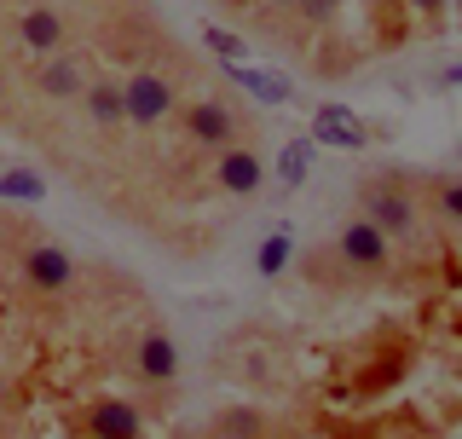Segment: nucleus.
<instances>
[{
    "label": "nucleus",
    "instance_id": "ddd939ff",
    "mask_svg": "<svg viewBox=\"0 0 462 439\" xmlns=\"http://www.w3.org/2000/svg\"><path fill=\"white\" fill-rule=\"evenodd\" d=\"M226 81L243 87V93H254L260 105H289L295 98V81L278 76V70H249V64H226Z\"/></svg>",
    "mask_w": 462,
    "mask_h": 439
},
{
    "label": "nucleus",
    "instance_id": "20e7f679",
    "mask_svg": "<svg viewBox=\"0 0 462 439\" xmlns=\"http://www.w3.org/2000/svg\"><path fill=\"white\" fill-rule=\"evenodd\" d=\"M87 81H93V64H87L81 47H58L47 58H35V98L52 110H76Z\"/></svg>",
    "mask_w": 462,
    "mask_h": 439
},
{
    "label": "nucleus",
    "instance_id": "aec40b11",
    "mask_svg": "<svg viewBox=\"0 0 462 439\" xmlns=\"http://www.w3.org/2000/svg\"><path fill=\"white\" fill-rule=\"evenodd\" d=\"M404 12L422 23H445V12H451V0H404Z\"/></svg>",
    "mask_w": 462,
    "mask_h": 439
},
{
    "label": "nucleus",
    "instance_id": "9b49d317",
    "mask_svg": "<svg viewBox=\"0 0 462 439\" xmlns=\"http://www.w3.org/2000/svg\"><path fill=\"white\" fill-rule=\"evenodd\" d=\"M81 422L87 439H144V411L134 399H93Z\"/></svg>",
    "mask_w": 462,
    "mask_h": 439
},
{
    "label": "nucleus",
    "instance_id": "5701e85b",
    "mask_svg": "<svg viewBox=\"0 0 462 439\" xmlns=\"http://www.w3.org/2000/svg\"><path fill=\"white\" fill-rule=\"evenodd\" d=\"M451 6H457V12H462V0H451Z\"/></svg>",
    "mask_w": 462,
    "mask_h": 439
},
{
    "label": "nucleus",
    "instance_id": "4468645a",
    "mask_svg": "<svg viewBox=\"0 0 462 439\" xmlns=\"http://www.w3.org/2000/svg\"><path fill=\"white\" fill-rule=\"evenodd\" d=\"M416 191L428 197V209L439 220H451V226H462V173H428Z\"/></svg>",
    "mask_w": 462,
    "mask_h": 439
},
{
    "label": "nucleus",
    "instance_id": "9d476101",
    "mask_svg": "<svg viewBox=\"0 0 462 439\" xmlns=\"http://www.w3.org/2000/svg\"><path fill=\"white\" fill-rule=\"evenodd\" d=\"M134 382L139 388H173L180 382V347H173V335L162 324H151L139 335L134 347Z\"/></svg>",
    "mask_w": 462,
    "mask_h": 439
},
{
    "label": "nucleus",
    "instance_id": "423d86ee",
    "mask_svg": "<svg viewBox=\"0 0 462 439\" xmlns=\"http://www.w3.org/2000/svg\"><path fill=\"white\" fill-rule=\"evenodd\" d=\"M266 180H272V168H266V156H260V145H254V139L214 151V191H226V197L249 202V197L266 191Z\"/></svg>",
    "mask_w": 462,
    "mask_h": 439
},
{
    "label": "nucleus",
    "instance_id": "0eeeda50",
    "mask_svg": "<svg viewBox=\"0 0 462 439\" xmlns=\"http://www.w3.org/2000/svg\"><path fill=\"white\" fill-rule=\"evenodd\" d=\"M18 47L29 58H47L58 47H69V6H58V0H23L18 6Z\"/></svg>",
    "mask_w": 462,
    "mask_h": 439
},
{
    "label": "nucleus",
    "instance_id": "dca6fc26",
    "mask_svg": "<svg viewBox=\"0 0 462 439\" xmlns=\"http://www.w3.org/2000/svg\"><path fill=\"white\" fill-rule=\"evenodd\" d=\"M289 255H295V238L278 226L272 238H260V248H254V272H260V277H278V272L289 266Z\"/></svg>",
    "mask_w": 462,
    "mask_h": 439
},
{
    "label": "nucleus",
    "instance_id": "f8f14e48",
    "mask_svg": "<svg viewBox=\"0 0 462 439\" xmlns=\"http://www.w3.org/2000/svg\"><path fill=\"white\" fill-rule=\"evenodd\" d=\"M81 116H87V127L93 134H105V139H116L127 127V116H122V81H110V76H93L87 81V93H81V105H76Z\"/></svg>",
    "mask_w": 462,
    "mask_h": 439
},
{
    "label": "nucleus",
    "instance_id": "a211bd4d",
    "mask_svg": "<svg viewBox=\"0 0 462 439\" xmlns=\"http://www.w3.org/2000/svg\"><path fill=\"white\" fill-rule=\"evenodd\" d=\"M295 18L307 29H329L341 18V0H295Z\"/></svg>",
    "mask_w": 462,
    "mask_h": 439
},
{
    "label": "nucleus",
    "instance_id": "39448f33",
    "mask_svg": "<svg viewBox=\"0 0 462 439\" xmlns=\"http://www.w3.org/2000/svg\"><path fill=\"white\" fill-rule=\"evenodd\" d=\"M336 260H341L353 277H387V266H393V238H387L375 220L353 214V220L336 231Z\"/></svg>",
    "mask_w": 462,
    "mask_h": 439
},
{
    "label": "nucleus",
    "instance_id": "1a4fd4ad",
    "mask_svg": "<svg viewBox=\"0 0 462 439\" xmlns=\"http://www.w3.org/2000/svg\"><path fill=\"white\" fill-rule=\"evenodd\" d=\"M312 145H329V151H365L370 145V122L341 98H324L312 110Z\"/></svg>",
    "mask_w": 462,
    "mask_h": 439
},
{
    "label": "nucleus",
    "instance_id": "f3484780",
    "mask_svg": "<svg viewBox=\"0 0 462 439\" xmlns=\"http://www.w3.org/2000/svg\"><path fill=\"white\" fill-rule=\"evenodd\" d=\"M0 197H12V202H41V197H47V180H41L35 168H6V173H0Z\"/></svg>",
    "mask_w": 462,
    "mask_h": 439
},
{
    "label": "nucleus",
    "instance_id": "4be33fe9",
    "mask_svg": "<svg viewBox=\"0 0 462 439\" xmlns=\"http://www.w3.org/2000/svg\"><path fill=\"white\" fill-rule=\"evenodd\" d=\"M6 87H12V76H6V64H0V98H6Z\"/></svg>",
    "mask_w": 462,
    "mask_h": 439
},
{
    "label": "nucleus",
    "instance_id": "6e6552de",
    "mask_svg": "<svg viewBox=\"0 0 462 439\" xmlns=\"http://www.w3.org/2000/svg\"><path fill=\"white\" fill-rule=\"evenodd\" d=\"M23 289L41 295V301H64L69 289H76V260H69L58 243L23 248Z\"/></svg>",
    "mask_w": 462,
    "mask_h": 439
},
{
    "label": "nucleus",
    "instance_id": "f03ea898",
    "mask_svg": "<svg viewBox=\"0 0 462 439\" xmlns=\"http://www.w3.org/2000/svg\"><path fill=\"white\" fill-rule=\"evenodd\" d=\"M180 127H185V139L197 145V151H226V145H243V139H254V122H249V110L237 105V98H226V93H197L191 105H180Z\"/></svg>",
    "mask_w": 462,
    "mask_h": 439
},
{
    "label": "nucleus",
    "instance_id": "412c9836",
    "mask_svg": "<svg viewBox=\"0 0 462 439\" xmlns=\"http://www.w3.org/2000/svg\"><path fill=\"white\" fill-rule=\"evenodd\" d=\"M254 6H266V12H295V0H254Z\"/></svg>",
    "mask_w": 462,
    "mask_h": 439
},
{
    "label": "nucleus",
    "instance_id": "2eb2a0df",
    "mask_svg": "<svg viewBox=\"0 0 462 439\" xmlns=\"http://www.w3.org/2000/svg\"><path fill=\"white\" fill-rule=\"evenodd\" d=\"M312 173V139H283L278 145V191H295Z\"/></svg>",
    "mask_w": 462,
    "mask_h": 439
},
{
    "label": "nucleus",
    "instance_id": "f257e3e1",
    "mask_svg": "<svg viewBox=\"0 0 462 439\" xmlns=\"http://www.w3.org/2000/svg\"><path fill=\"white\" fill-rule=\"evenodd\" d=\"M358 214L375 220L393 243L422 238V220H416V180H404V173H365V180H358Z\"/></svg>",
    "mask_w": 462,
    "mask_h": 439
},
{
    "label": "nucleus",
    "instance_id": "7ed1b4c3",
    "mask_svg": "<svg viewBox=\"0 0 462 439\" xmlns=\"http://www.w3.org/2000/svg\"><path fill=\"white\" fill-rule=\"evenodd\" d=\"M180 105H185V87H180V76H168V70L139 64V70L122 76V116H127V127H162L168 116H180Z\"/></svg>",
    "mask_w": 462,
    "mask_h": 439
},
{
    "label": "nucleus",
    "instance_id": "6ab92c4d",
    "mask_svg": "<svg viewBox=\"0 0 462 439\" xmlns=\"http://www.w3.org/2000/svg\"><path fill=\"white\" fill-rule=\"evenodd\" d=\"M202 41H208L214 52H226V64L243 58V35H231V29H220V23H202Z\"/></svg>",
    "mask_w": 462,
    "mask_h": 439
}]
</instances>
